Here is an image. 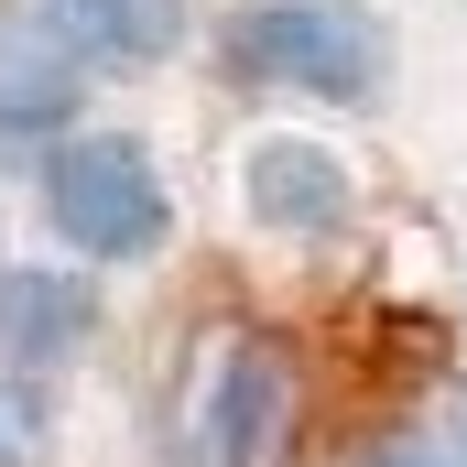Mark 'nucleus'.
Instances as JSON below:
<instances>
[{"mask_svg": "<svg viewBox=\"0 0 467 467\" xmlns=\"http://www.w3.org/2000/svg\"><path fill=\"white\" fill-rule=\"evenodd\" d=\"M218 66L250 99L380 109V88H391V22L369 0H239L218 22Z\"/></svg>", "mask_w": 467, "mask_h": 467, "instance_id": "1", "label": "nucleus"}, {"mask_svg": "<svg viewBox=\"0 0 467 467\" xmlns=\"http://www.w3.org/2000/svg\"><path fill=\"white\" fill-rule=\"evenodd\" d=\"M305 435V358L283 327H218L174 391V467H283Z\"/></svg>", "mask_w": 467, "mask_h": 467, "instance_id": "2", "label": "nucleus"}, {"mask_svg": "<svg viewBox=\"0 0 467 467\" xmlns=\"http://www.w3.org/2000/svg\"><path fill=\"white\" fill-rule=\"evenodd\" d=\"M44 229L66 261L88 272H119V261H152L174 239V185H163V152L119 119H77L44 163Z\"/></svg>", "mask_w": 467, "mask_h": 467, "instance_id": "3", "label": "nucleus"}, {"mask_svg": "<svg viewBox=\"0 0 467 467\" xmlns=\"http://www.w3.org/2000/svg\"><path fill=\"white\" fill-rule=\"evenodd\" d=\"M22 33L44 55H66L77 77H141V66L185 55L196 11L185 0H22Z\"/></svg>", "mask_w": 467, "mask_h": 467, "instance_id": "4", "label": "nucleus"}, {"mask_svg": "<svg viewBox=\"0 0 467 467\" xmlns=\"http://www.w3.org/2000/svg\"><path fill=\"white\" fill-rule=\"evenodd\" d=\"M348 163H337V141H305V130H261L250 152H239V218L272 239H327L348 218Z\"/></svg>", "mask_w": 467, "mask_h": 467, "instance_id": "5", "label": "nucleus"}, {"mask_svg": "<svg viewBox=\"0 0 467 467\" xmlns=\"http://www.w3.org/2000/svg\"><path fill=\"white\" fill-rule=\"evenodd\" d=\"M99 337V272L88 261H0V358L11 369H77Z\"/></svg>", "mask_w": 467, "mask_h": 467, "instance_id": "6", "label": "nucleus"}, {"mask_svg": "<svg viewBox=\"0 0 467 467\" xmlns=\"http://www.w3.org/2000/svg\"><path fill=\"white\" fill-rule=\"evenodd\" d=\"M77 99H88V77L11 22V44H0V163H44L77 130Z\"/></svg>", "mask_w": 467, "mask_h": 467, "instance_id": "7", "label": "nucleus"}, {"mask_svg": "<svg viewBox=\"0 0 467 467\" xmlns=\"http://www.w3.org/2000/svg\"><path fill=\"white\" fill-rule=\"evenodd\" d=\"M55 457V391L33 369H0V467H44Z\"/></svg>", "mask_w": 467, "mask_h": 467, "instance_id": "8", "label": "nucleus"}, {"mask_svg": "<svg viewBox=\"0 0 467 467\" xmlns=\"http://www.w3.org/2000/svg\"><path fill=\"white\" fill-rule=\"evenodd\" d=\"M413 467H446V457H413Z\"/></svg>", "mask_w": 467, "mask_h": 467, "instance_id": "9", "label": "nucleus"}]
</instances>
